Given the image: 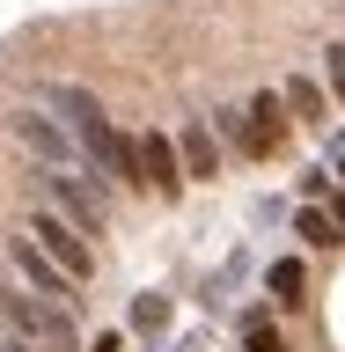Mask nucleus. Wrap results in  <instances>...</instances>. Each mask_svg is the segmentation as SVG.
<instances>
[{
    "label": "nucleus",
    "mask_w": 345,
    "mask_h": 352,
    "mask_svg": "<svg viewBox=\"0 0 345 352\" xmlns=\"http://www.w3.org/2000/svg\"><path fill=\"white\" fill-rule=\"evenodd\" d=\"M8 125H15V140H22V147L37 154V169H88V162H81V147H74V132H66L52 110H15Z\"/></svg>",
    "instance_id": "4"
},
{
    "label": "nucleus",
    "mask_w": 345,
    "mask_h": 352,
    "mask_svg": "<svg viewBox=\"0 0 345 352\" xmlns=\"http://www.w3.org/2000/svg\"><path fill=\"white\" fill-rule=\"evenodd\" d=\"M338 176H345V147H338Z\"/></svg>",
    "instance_id": "18"
},
{
    "label": "nucleus",
    "mask_w": 345,
    "mask_h": 352,
    "mask_svg": "<svg viewBox=\"0 0 345 352\" xmlns=\"http://www.w3.org/2000/svg\"><path fill=\"white\" fill-rule=\"evenodd\" d=\"M286 103H280V88H264V96H250V110H242V154L250 162H272V154L286 147Z\"/></svg>",
    "instance_id": "6"
},
{
    "label": "nucleus",
    "mask_w": 345,
    "mask_h": 352,
    "mask_svg": "<svg viewBox=\"0 0 345 352\" xmlns=\"http://www.w3.org/2000/svg\"><path fill=\"white\" fill-rule=\"evenodd\" d=\"M81 352H125V338H118V330H103V338H96V345H81Z\"/></svg>",
    "instance_id": "16"
},
{
    "label": "nucleus",
    "mask_w": 345,
    "mask_h": 352,
    "mask_svg": "<svg viewBox=\"0 0 345 352\" xmlns=\"http://www.w3.org/2000/svg\"><path fill=\"white\" fill-rule=\"evenodd\" d=\"M0 316H8V330H15L22 345H37V352H81L74 308L44 301V294H30V286H8V294H0Z\"/></svg>",
    "instance_id": "1"
},
{
    "label": "nucleus",
    "mask_w": 345,
    "mask_h": 352,
    "mask_svg": "<svg viewBox=\"0 0 345 352\" xmlns=\"http://www.w3.org/2000/svg\"><path fill=\"white\" fill-rule=\"evenodd\" d=\"M302 279H309V272H302V257H280L272 272H264V286H272V301H280V308H294V301H302Z\"/></svg>",
    "instance_id": "10"
},
{
    "label": "nucleus",
    "mask_w": 345,
    "mask_h": 352,
    "mask_svg": "<svg viewBox=\"0 0 345 352\" xmlns=\"http://www.w3.org/2000/svg\"><path fill=\"white\" fill-rule=\"evenodd\" d=\"M132 330L162 338V330H169V294H140V301H132Z\"/></svg>",
    "instance_id": "13"
},
{
    "label": "nucleus",
    "mask_w": 345,
    "mask_h": 352,
    "mask_svg": "<svg viewBox=\"0 0 345 352\" xmlns=\"http://www.w3.org/2000/svg\"><path fill=\"white\" fill-rule=\"evenodd\" d=\"M324 213H331V228L345 235V191H331V206H324Z\"/></svg>",
    "instance_id": "17"
},
{
    "label": "nucleus",
    "mask_w": 345,
    "mask_h": 352,
    "mask_svg": "<svg viewBox=\"0 0 345 352\" xmlns=\"http://www.w3.org/2000/svg\"><path fill=\"white\" fill-rule=\"evenodd\" d=\"M8 264H15V279L30 286V294H44V301H59V308H74V301H81V286L66 279V272L44 257L30 235H8Z\"/></svg>",
    "instance_id": "5"
},
{
    "label": "nucleus",
    "mask_w": 345,
    "mask_h": 352,
    "mask_svg": "<svg viewBox=\"0 0 345 352\" xmlns=\"http://www.w3.org/2000/svg\"><path fill=\"white\" fill-rule=\"evenodd\" d=\"M132 154H140V191H154V198H176V191H184V162H176V140H169V132H140Z\"/></svg>",
    "instance_id": "7"
},
{
    "label": "nucleus",
    "mask_w": 345,
    "mask_h": 352,
    "mask_svg": "<svg viewBox=\"0 0 345 352\" xmlns=\"http://www.w3.org/2000/svg\"><path fill=\"white\" fill-rule=\"evenodd\" d=\"M302 198H309V206H316V198H331V176H324V169H309V176H302Z\"/></svg>",
    "instance_id": "15"
},
{
    "label": "nucleus",
    "mask_w": 345,
    "mask_h": 352,
    "mask_svg": "<svg viewBox=\"0 0 345 352\" xmlns=\"http://www.w3.org/2000/svg\"><path fill=\"white\" fill-rule=\"evenodd\" d=\"M286 118H302V125H331V103H324V81H309V74H294V81L280 88Z\"/></svg>",
    "instance_id": "9"
},
{
    "label": "nucleus",
    "mask_w": 345,
    "mask_h": 352,
    "mask_svg": "<svg viewBox=\"0 0 345 352\" xmlns=\"http://www.w3.org/2000/svg\"><path fill=\"white\" fill-rule=\"evenodd\" d=\"M294 235H302L309 250H331V242H338V228H331L324 206H302V213H294Z\"/></svg>",
    "instance_id": "12"
},
{
    "label": "nucleus",
    "mask_w": 345,
    "mask_h": 352,
    "mask_svg": "<svg viewBox=\"0 0 345 352\" xmlns=\"http://www.w3.org/2000/svg\"><path fill=\"white\" fill-rule=\"evenodd\" d=\"M242 345L250 352H286V338H280V323H272L264 308H250V316H242Z\"/></svg>",
    "instance_id": "11"
},
{
    "label": "nucleus",
    "mask_w": 345,
    "mask_h": 352,
    "mask_svg": "<svg viewBox=\"0 0 345 352\" xmlns=\"http://www.w3.org/2000/svg\"><path fill=\"white\" fill-rule=\"evenodd\" d=\"M37 191H44V206L59 220H74L81 235H103L110 228V191L88 169H37Z\"/></svg>",
    "instance_id": "2"
},
{
    "label": "nucleus",
    "mask_w": 345,
    "mask_h": 352,
    "mask_svg": "<svg viewBox=\"0 0 345 352\" xmlns=\"http://www.w3.org/2000/svg\"><path fill=\"white\" fill-rule=\"evenodd\" d=\"M176 162H184V184H213L220 176V140L206 118H191V125L176 132Z\"/></svg>",
    "instance_id": "8"
},
{
    "label": "nucleus",
    "mask_w": 345,
    "mask_h": 352,
    "mask_svg": "<svg viewBox=\"0 0 345 352\" xmlns=\"http://www.w3.org/2000/svg\"><path fill=\"white\" fill-rule=\"evenodd\" d=\"M22 235L37 242V250H44V257H52V264H59V272H66V279H74V286H88V279H96V250H88V235H81V228H74V220H59V213H52V206H37V213H30V228H22Z\"/></svg>",
    "instance_id": "3"
},
{
    "label": "nucleus",
    "mask_w": 345,
    "mask_h": 352,
    "mask_svg": "<svg viewBox=\"0 0 345 352\" xmlns=\"http://www.w3.org/2000/svg\"><path fill=\"white\" fill-rule=\"evenodd\" d=\"M324 74H331V88L345 96V44H331V52H324Z\"/></svg>",
    "instance_id": "14"
}]
</instances>
